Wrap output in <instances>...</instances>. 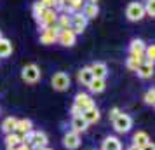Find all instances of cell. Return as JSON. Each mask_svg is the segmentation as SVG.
I'll list each match as a JSON object with an SVG mask.
<instances>
[{
  "mask_svg": "<svg viewBox=\"0 0 155 150\" xmlns=\"http://www.w3.org/2000/svg\"><path fill=\"white\" fill-rule=\"evenodd\" d=\"M42 150H52V148H47V147H45V148H42Z\"/></svg>",
  "mask_w": 155,
  "mask_h": 150,
  "instance_id": "8d00e7d4",
  "label": "cell"
},
{
  "mask_svg": "<svg viewBox=\"0 0 155 150\" xmlns=\"http://www.w3.org/2000/svg\"><path fill=\"white\" fill-rule=\"evenodd\" d=\"M75 40H77V35H75L70 28L68 30H59V32H58L56 42L61 44V45H64V47H71V45H75Z\"/></svg>",
  "mask_w": 155,
  "mask_h": 150,
  "instance_id": "9c48e42d",
  "label": "cell"
},
{
  "mask_svg": "<svg viewBox=\"0 0 155 150\" xmlns=\"http://www.w3.org/2000/svg\"><path fill=\"white\" fill-rule=\"evenodd\" d=\"M136 73L140 75L141 79H150L153 75V65L150 63H141L138 68H136Z\"/></svg>",
  "mask_w": 155,
  "mask_h": 150,
  "instance_id": "44dd1931",
  "label": "cell"
},
{
  "mask_svg": "<svg viewBox=\"0 0 155 150\" xmlns=\"http://www.w3.org/2000/svg\"><path fill=\"white\" fill-rule=\"evenodd\" d=\"M7 150H31V147L26 142H16L12 145H7Z\"/></svg>",
  "mask_w": 155,
  "mask_h": 150,
  "instance_id": "83f0119b",
  "label": "cell"
},
{
  "mask_svg": "<svg viewBox=\"0 0 155 150\" xmlns=\"http://www.w3.org/2000/svg\"><path fill=\"white\" fill-rule=\"evenodd\" d=\"M127 150H141V148H140V147H136V145H131Z\"/></svg>",
  "mask_w": 155,
  "mask_h": 150,
  "instance_id": "e575fe53",
  "label": "cell"
},
{
  "mask_svg": "<svg viewBox=\"0 0 155 150\" xmlns=\"http://www.w3.org/2000/svg\"><path fill=\"white\" fill-rule=\"evenodd\" d=\"M89 68H91L94 79H106V75H108V66H106L103 61H96V63H92Z\"/></svg>",
  "mask_w": 155,
  "mask_h": 150,
  "instance_id": "5bb4252c",
  "label": "cell"
},
{
  "mask_svg": "<svg viewBox=\"0 0 155 150\" xmlns=\"http://www.w3.org/2000/svg\"><path fill=\"white\" fill-rule=\"evenodd\" d=\"M56 18H58L56 9L45 7L35 19H37V23L40 25V28H49V26H54V25H56Z\"/></svg>",
  "mask_w": 155,
  "mask_h": 150,
  "instance_id": "7a4b0ae2",
  "label": "cell"
},
{
  "mask_svg": "<svg viewBox=\"0 0 155 150\" xmlns=\"http://www.w3.org/2000/svg\"><path fill=\"white\" fill-rule=\"evenodd\" d=\"M0 37H2V32H0Z\"/></svg>",
  "mask_w": 155,
  "mask_h": 150,
  "instance_id": "74e56055",
  "label": "cell"
},
{
  "mask_svg": "<svg viewBox=\"0 0 155 150\" xmlns=\"http://www.w3.org/2000/svg\"><path fill=\"white\" fill-rule=\"evenodd\" d=\"M26 143L31 148L42 150L47 147V135L44 131H30L28 135H26Z\"/></svg>",
  "mask_w": 155,
  "mask_h": 150,
  "instance_id": "6da1fadb",
  "label": "cell"
},
{
  "mask_svg": "<svg viewBox=\"0 0 155 150\" xmlns=\"http://www.w3.org/2000/svg\"><path fill=\"white\" fill-rule=\"evenodd\" d=\"M126 16L129 21H140L145 18V9L141 2H131L126 7Z\"/></svg>",
  "mask_w": 155,
  "mask_h": 150,
  "instance_id": "8992f818",
  "label": "cell"
},
{
  "mask_svg": "<svg viewBox=\"0 0 155 150\" xmlns=\"http://www.w3.org/2000/svg\"><path fill=\"white\" fill-rule=\"evenodd\" d=\"M92 79H94V75H92V72H91L89 66H84V68H80V70H78V82H80V84L87 86Z\"/></svg>",
  "mask_w": 155,
  "mask_h": 150,
  "instance_id": "7402d4cb",
  "label": "cell"
},
{
  "mask_svg": "<svg viewBox=\"0 0 155 150\" xmlns=\"http://www.w3.org/2000/svg\"><path fill=\"white\" fill-rule=\"evenodd\" d=\"M11 54H12V44L7 38L0 37V58H7Z\"/></svg>",
  "mask_w": 155,
  "mask_h": 150,
  "instance_id": "603a6c76",
  "label": "cell"
},
{
  "mask_svg": "<svg viewBox=\"0 0 155 150\" xmlns=\"http://www.w3.org/2000/svg\"><path fill=\"white\" fill-rule=\"evenodd\" d=\"M141 150H155V145H153L152 142H150V143H147L145 147H141Z\"/></svg>",
  "mask_w": 155,
  "mask_h": 150,
  "instance_id": "d6a6232c",
  "label": "cell"
},
{
  "mask_svg": "<svg viewBox=\"0 0 155 150\" xmlns=\"http://www.w3.org/2000/svg\"><path fill=\"white\" fill-rule=\"evenodd\" d=\"M63 145H64V148H68V150L78 148V147H80V135L75 133V131H68V133H64Z\"/></svg>",
  "mask_w": 155,
  "mask_h": 150,
  "instance_id": "30bf717a",
  "label": "cell"
},
{
  "mask_svg": "<svg viewBox=\"0 0 155 150\" xmlns=\"http://www.w3.org/2000/svg\"><path fill=\"white\" fill-rule=\"evenodd\" d=\"M145 103L153 107V103H155V89L153 87H150L147 93H145Z\"/></svg>",
  "mask_w": 155,
  "mask_h": 150,
  "instance_id": "f1b7e54d",
  "label": "cell"
},
{
  "mask_svg": "<svg viewBox=\"0 0 155 150\" xmlns=\"http://www.w3.org/2000/svg\"><path fill=\"white\" fill-rule=\"evenodd\" d=\"M44 9H45V7H44L40 2H35V4H33V7H31V11H33V16L37 18V16H38V14L44 11Z\"/></svg>",
  "mask_w": 155,
  "mask_h": 150,
  "instance_id": "4dcf8cb0",
  "label": "cell"
},
{
  "mask_svg": "<svg viewBox=\"0 0 155 150\" xmlns=\"http://www.w3.org/2000/svg\"><path fill=\"white\" fill-rule=\"evenodd\" d=\"M58 32L59 30L56 28V25L49 26V28H42V32H40V44H45V45L54 44L58 38Z\"/></svg>",
  "mask_w": 155,
  "mask_h": 150,
  "instance_id": "8fae6325",
  "label": "cell"
},
{
  "mask_svg": "<svg viewBox=\"0 0 155 150\" xmlns=\"http://www.w3.org/2000/svg\"><path fill=\"white\" fill-rule=\"evenodd\" d=\"M80 12L85 16V19L89 21V19H92V18H96L99 12L98 9V4H89V2H85L84 5H82V9H80Z\"/></svg>",
  "mask_w": 155,
  "mask_h": 150,
  "instance_id": "e0dca14e",
  "label": "cell"
},
{
  "mask_svg": "<svg viewBox=\"0 0 155 150\" xmlns=\"http://www.w3.org/2000/svg\"><path fill=\"white\" fill-rule=\"evenodd\" d=\"M73 107H77L80 112H84L87 108L94 107V101H92V98L87 93H77L75 94V100H73Z\"/></svg>",
  "mask_w": 155,
  "mask_h": 150,
  "instance_id": "ba28073f",
  "label": "cell"
},
{
  "mask_svg": "<svg viewBox=\"0 0 155 150\" xmlns=\"http://www.w3.org/2000/svg\"><path fill=\"white\" fill-rule=\"evenodd\" d=\"M145 47H147V44L143 42L141 38H134L133 42L129 44V56L143 58V54H145Z\"/></svg>",
  "mask_w": 155,
  "mask_h": 150,
  "instance_id": "7c38bea8",
  "label": "cell"
},
{
  "mask_svg": "<svg viewBox=\"0 0 155 150\" xmlns=\"http://www.w3.org/2000/svg\"><path fill=\"white\" fill-rule=\"evenodd\" d=\"M40 77H42L40 68H38L37 65H33V63L26 65V66L21 70V79L25 80V82H28V84H35V82H38Z\"/></svg>",
  "mask_w": 155,
  "mask_h": 150,
  "instance_id": "277c9868",
  "label": "cell"
},
{
  "mask_svg": "<svg viewBox=\"0 0 155 150\" xmlns=\"http://www.w3.org/2000/svg\"><path fill=\"white\" fill-rule=\"evenodd\" d=\"M56 28L58 30H68V28H70V16H68V14H58V18H56Z\"/></svg>",
  "mask_w": 155,
  "mask_h": 150,
  "instance_id": "cb8c5ba5",
  "label": "cell"
},
{
  "mask_svg": "<svg viewBox=\"0 0 155 150\" xmlns=\"http://www.w3.org/2000/svg\"><path fill=\"white\" fill-rule=\"evenodd\" d=\"M152 140H150V136H148L147 131H138V133H134L133 136V145H136V147H145L147 143H150Z\"/></svg>",
  "mask_w": 155,
  "mask_h": 150,
  "instance_id": "ac0fdd59",
  "label": "cell"
},
{
  "mask_svg": "<svg viewBox=\"0 0 155 150\" xmlns=\"http://www.w3.org/2000/svg\"><path fill=\"white\" fill-rule=\"evenodd\" d=\"M16 142H19V140H18V136L14 135V131L5 135V145H12V143H16Z\"/></svg>",
  "mask_w": 155,
  "mask_h": 150,
  "instance_id": "f546056e",
  "label": "cell"
},
{
  "mask_svg": "<svg viewBox=\"0 0 155 150\" xmlns=\"http://www.w3.org/2000/svg\"><path fill=\"white\" fill-rule=\"evenodd\" d=\"M85 2H89V4H96L98 0H84V4H85Z\"/></svg>",
  "mask_w": 155,
  "mask_h": 150,
  "instance_id": "d590c367",
  "label": "cell"
},
{
  "mask_svg": "<svg viewBox=\"0 0 155 150\" xmlns=\"http://www.w3.org/2000/svg\"><path fill=\"white\" fill-rule=\"evenodd\" d=\"M143 9H145V16L153 18V16H155V0H145Z\"/></svg>",
  "mask_w": 155,
  "mask_h": 150,
  "instance_id": "4316f807",
  "label": "cell"
},
{
  "mask_svg": "<svg viewBox=\"0 0 155 150\" xmlns=\"http://www.w3.org/2000/svg\"><path fill=\"white\" fill-rule=\"evenodd\" d=\"M85 26H87V19H85V16L80 12V11H77V12H71L70 14V30L75 33V35H78V33H82L85 30Z\"/></svg>",
  "mask_w": 155,
  "mask_h": 150,
  "instance_id": "5b68a950",
  "label": "cell"
},
{
  "mask_svg": "<svg viewBox=\"0 0 155 150\" xmlns=\"http://www.w3.org/2000/svg\"><path fill=\"white\" fill-rule=\"evenodd\" d=\"M141 63H145V59H143V58H134V56H129V58H127V61H126V66L129 68V70L136 72V68H138V66H140Z\"/></svg>",
  "mask_w": 155,
  "mask_h": 150,
  "instance_id": "484cf974",
  "label": "cell"
},
{
  "mask_svg": "<svg viewBox=\"0 0 155 150\" xmlns=\"http://www.w3.org/2000/svg\"><path fill=\"white\" fill-rule=\"evenodd\" d=\"M105 87H106L105 79H92L91 82L87 84V89H89L91 93H94V94L103 93V91H105Z\"/></svg>",
  "mask_w": 155,
  "mask_h": 150,
  "instance_id": "d6986e66",
  "label": "cell"
},
{
  "mask_svg": "<svg viewBox=\"0 0 155 150\" xmlns=\"http://www.w3.org/2000/svg\"><path fill=\"white\" fill-rule=\"evenodd\" d=\"M16 122H18V119L16 117H7L5 121L2 122V131L7 135V133H12L16 129Z\"/></svg>",
  "mask_w": 155,
  "mask_h": 150,
  "instance_id": "d4e9b609",
  "label": "cell"
},
{
  "mask_svg": "<svg viewBox=\"0 0 155 150\" xmlns=\"http://www.w3.org/2000/svg\"><path fill=\"white\" fill-rule=\"evenodd\" d=\"M80 115H82V119H84L89 126H91V124H96V122L99 121V117H101V114H99V110L96 108V105L91 107V108H87V110H84Z\"/></svg>",
  "mask_w": 155,
  "mask_h": 150,
  "instance_id": "4fadbf2b",
  "label": "cell"
},
{
  "mask_svg": "<svg viewBox=\"0 0 155 150\" xmlns=\"http://www.w3.org/2000/svg\"><path fill=\"white\" fill-rule=\"evenodd\" d=\"M101 150H122V143L117 136H106L101 143Z\"/></svg>",
  "mask_w": 155,
  "mask_h": 150,
  "instance_id": "9a60e30c",
  "label": "cell"
},
{
  "mask_svg": "<svg viewBox=\"0 0 155 150\" xmlns=\"http://www.w3.org/2000/svg\"><path fill=\"white\" fill-rule=\"evenodd\" d=\"M33 124H31V121L30 119H19V121L16 122V133H23V135H28L30 131H33Z\"/></svg>",
  "mask_w": 155,
  "mask_h": 150,
  "instance_id": "ffe728a7",
  "label": "cell"
},
{
  "mask_svg": "<svg viewBox=\"0 0 155 150\" xmlns=\"http://www.w3.org/2000/svg\"><path fill=\"white\" fill-rule=\"evenodd\" d=\"M87 128H89V124L82 119V115H75V117H71V131H75V133H84V131H87Z\"/></svg>",
  "mask_w": 155,
  "mask_h": 150,
  "instance_id": "2e32d148",
  "label": "cell"
},
{
  "mask_svg": "<svg viewBox=\"0 0 155 150\" xmlns=\"http://www.w3.org/2000/svg\"><path fill=\"white\" fill-rule=\"evenodd\" d=\"M119 114H120V108L113 107L112 110H110V119H112V121H113V119H115V117H117V115H119Z\"/></svg>",
  "mask_w": 155,
  "mask_h": 150,
  "instance_id": "1f68e13d",
  "label": "cell"
},
{
  "mask_svg": "<svg viewBox=\"0 0 155 150\" xmlns=\"http://www.w3.org/2000/svg\"><path fill=\"white\" fill-rule=\"evenodd\" d=\"M70 112H71V117H75V115H80V114H82V112H80V110H78L77 107H71Z\"/></svg>",
  "mask_w": 155,
  "mask_h": 150,
  "instance_id": "836d02e7",
  "label": "cell"
},
{
  "mask_svg": "<svg viewBox=\"0 0 155 150\" xmlns=\"http://www.w3.org/2000/svg\"><path fill=\"white\" fill-rule=\"evenodd\" d=\"M112 122H113V129H115L117 133H129L131 128H133V119H131V115L124 114V112H120Z\"/></svg>",
  "mask_w": 155,
  "mask_h": 150,
  "instance_id": "3957f363",
  "label": "cell"
},
{
  "mask_svg": "<svg viewBox=\"0 0 155 150\" xmlns=\"http://www.w3.org/2000/svg\"><path fill=\"white\" fill-rule=\"evenodd\" d=\"M51 84L56 91H66L70 87V75L64 72H56L51 79Z\"/></svg>",
  "mask_w": 155,
  "mask_h": 150,
  "instance_id": "52a82bcc",
  "label": "cell"
}]
</instances>
